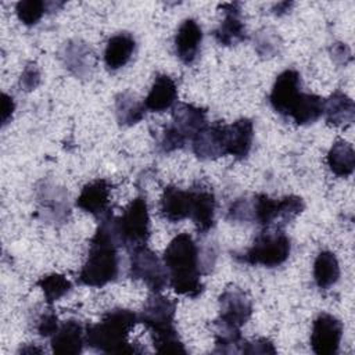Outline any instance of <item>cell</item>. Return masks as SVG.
I'll list each match as a JSON object with an SVG mask.
<instances>
[{"label":"cell","instance_id":"1","mask_svg":"<svg viewBox=\"0 0 355 355\" xmlns=\"http://www.w3.org/2000/svg\"><path fill=\"white\" fill-rule=\"evenodd\" d=\"M118 236L115 218L107 212L101 216L89 244L87 258L78 275V283L89 287H103L114 282L119 272Z\"/></svg>","mask_w":355,"mask_h":355},{"label":"cell","instance_id":"2","mask_svg":"<svg viewBox=\"0 0 355 355\" xmlns=\"http://www.w3.org/2000/svg\"><path fill=\"white\" fill-rule=\"evenodd\" d=\"M162 259L169 284L175 293L190 298H197L202 293L198 248L190 234L180 233L175 236L165 248Z\"/></svg>","mask_w":355,"mask_h":355},{"label":"cell","instance_id":"3","mask_svg":"<svg viewBox=\"0 0 355 355\" xmlns=\"http://www.w3.org/2000/svg\"><path fill=\"white\" fill-rule=\"evenodd\" d=\"M139 322L133 311L115 308L103 315L101 320L86 326V344L105 354H135L140 349L128 341V336Z\"/></svg>","mask_w":355,"mask_h":355},{"label":"cell","instance_id":"4","mask_svg":"<svg viewBox=\"0 0 355 355\" xmlns=\"http://www.w3.org/2000/svg\"><path fill=\"white\" fill-rule=\"evenodd\" d=\"M175 312L176 302L159 293H153L140 315L141 322L151 334L153 345L157 352L162 354H186V348L178 336L175 329Z\"/></svg>","mask_w":355,"mask_h":355},{"label":"cell","instance_id":"5","mask_svg":"<svg viewBox=\"0 0 355 355\" xmlns=\"http://www.w3.org/2000/svg\"><path fill=\"white\" fill-rule=\"evenodd\" d=\"M115 230L119 244L128 250L147 244L150 237V215L143 196L132 200L123 214L115 218Z\"/></svg>","mask_w":355,"mask_h":355},{"label":"cell","instance_id":"6","mask_svg":"<svg viewBox=\"0 0 355 355\" xmlns=\"http://www.w3.org/2000/svg\"><path fill=\"white\" fill-rule=\"evenodd\" d=\"M305 208L304 200L298 196H286L280 200H273L266 194H257L251 205L252 219L263 227L283 226L297 218Z\"/></svg>","mask_w":355,"mask_h":355},{"label":"cell","instance_id":"7","mask_svg":"<svg viewBox=\"0 0 355 355\" xmlns=\"http://www.w3.org/2000/svg\"><path fill=\"white\" fill-rule=\"evenodd\" d=\"M290 251V239L283 232H262L257 236L252 245L237 259L250 265L275 268L287 261Z\"/></svg>","mask_w":355,"mask_h":355},{"label":"cell","instance_id":"8","mask_svg":"<svg viewBox=\"0 0 355 355\" xmlns=\"http://www.w3.org/2000/svg\"><path fill=\"white\" fill-rule=\"evenodd\" d=\"M130 251L129 275L135 280H141L153 293H161L168 284V272L165 265L147 245L135 247Z\"/></svg>","mask_w":355,"mask_h":355},{"label":"cell","instance_id":"9","mask_svg":"<svg viewBox=\"0 0 355 355\" xmlns=\"http://www.w3.org/2000/svg\"><path fill=\"white\" fill-rule=\"evenodd\" d=\"M252 313V302L247 293L237 286L226 287L219 295V316L216 324L240 330Z\"/></svg>","mask_w":355,"mask_h":355},{"label":"cell","instance_id":"10","mask_svg":"<svg viewBox=\"0 0 355 355\" xmlns=\"http://www.w3.org/2000/svg\"><path fill=\"white\" fill-rule=\"evenodd\" d=\"M343 337V323L330 313H320L312 324L311 345L318 355H334Z\"/></svg>","mask_w":355,"mask_h":355},{"label":"cell","instance_id":"11","mask_svg":"<svg viewBox=\"0 0 355 355\" xmlns=\"http://www.w3.org/2000/svg\"><path fill=\"white\" fill-rule=\"evenodd\" d=\"M301 93L300 72L295 69H286L277 75L269 94V101L276 112L288 116Z\"/></svg>","mask_w":355,"mask_h":355},{"label":"cell","instance_id":"12","mask_svg":"<svg viewBox=\"0 0 355 355\" xmlns=\"http://www.w3.org/2000/svg\"><path fill=\"white\" fill-rule=\"evenodd\" d=\"M191 148L200 159H216L227 155L225 140V123L207 125L191 139Z\"/></svg>","mask_w":355,"mask_h":355},{"label":"cell","instance_id":"13","mask_svg":"<svg viewBox=\"0 0 355 355\" xmlns=\"http://www.w3.org/2000/svg\"><path fill=\"white\" fill-rule=\"evenodd\" d=\"M86 344V327L76 319L62 322L51 336V349L61 355H78Z\"/></svg>","mask_w":355,"mask_h":355},{"label":"cell","instance_id":"14","mask_svg":"<svg viewBox=\"0 0 355 355\" xmlns=\"http://www.w3.org/2000/svg\"><path fill=\"white\" fill-rule=\"evenodd\" d=\"M191 207H190V219L194 222L198 233L205 234L214 226V215H215V196L212 190L197 186L190 190Z\"/></svg>","mask_w":355,"mask_h":355},{"label":"cell","instance_id":"15","mask_svg":"<svg viewBox=\"0 0 355 355\" xmlns=\"http://www.w3.org/2000/svg\"><path fill=\"white\" fill-rule=\"evenodd\" d=\"M171 125L186 139L190 140L204 129L207 123V111L187 103H178L172 111Z\"/></svg>","mask_w":355,"mask_h":355},{"label":"cell","instance_id":"16","mask_svg":"<svg viewBox=\"0 0 355 355\" xmlns=\"http://www.w3.org/2000/svg\"><path fill=\"white\" fill-rule=\"evenodd\" d=\"M254 123L248 118H240L230 125H225L226 153L237 159H244L252 146Z\"/></svg>","mask_w":355,"mask_h":355},{"label":"cell","instance_id":"17","mask_svg":"<svg viewBox=\"0 0 355 355\" xmlns=\"http://www.w3.org/2000/svg\"><path fill=\"white\" fill-rule=\"evenodd\" d=\"M201 40L202 31L200 25L191 18L184 19L180 24L175 36V51L183 64L189 65L196 61L200 51Z\"/></svg>","mask_w":355,"mask_h":355},{"label":"cell","instance_id":"18","mask_svg":"<svg viewBox=\"0 0 355 355\" xmlns=\"http://www.w3.org/2000/svg\"><path fill=\"white\" fill-rule=\"evenodd\" d=\"M225 18L220 25L214 31L216 42L222 46H234L247 39L245 26L240 19V8L237 3H227L220 6Z\"/></svg>","mask_w":355,"mask_h":355},{"label":"cell","instance_id":"19","mask_svg":"<svg viewBox=\"0 0 355 355\" xmlns=\"http://www.w3.org/2000/svg\"><path fill=\"white\" fill-rule=\"evenodd\" d=\"M108 202H110V184L105 179H97L83 186L76 200V205L80 209L97 218L98 216L101 218L103 215L107 214Z\"/></svg>","mask_w":355,"mask_h":355},{"label":"cell","instance_id":"20","mask_svg":"<svg viewBox=\"0 0 355 355\" xmlns=\"http://www.w3.org/2000/svg\"><path fill=\"white\" fill-rule=\"evenodd\" d=\"M190 207L191 197L189 190L186 191L176 186H166L164 189L159 202V215L164 219L176 223L190 218Z\"/></svg>","mask_w":355,"mask_h":355},{"label":"cell","instance_id":"21","mask_svg":"<svg viewBox=\"0 0 355 355\" xmlns=\"http://www.w3.org/2000/svg\"><path fill=\"white\" fill-rule=\"evenodd\" d=\"M178 98V87L168 75H157L154 83L146 97L144 107L151 112H164L169 110Z\"/></svg>","mask_w":355,"mask_h":355},{"label":"cell","instance_id":"22","mask_svg":"<svg viewBox=\"0 0 355 355\" xmlns=\"http://www.w3.org/2000/svg\"><path fill=\"white\" fill-rule=\"evenodd\" d=\"M135 47V37L128 32H121L111 36L104 50V62L107 68L111 71H116L125 67L132 58Z\"/></svg>","mask_w":355,"mask_h":355},{"label":"cell","instance_id":"23","mask_svg":"<svg viewBox=\"0 0 355 355\" xmlns=\"http://www.w3.org/2000/svg\"><path fill=\"white\" fill-rule=\"evenodd\" d=\"M323 114L329 125L347 126L354 122L355 105L351 97H348L344 92L336 90L327 100L323 101Z\"/></svg>","mask_w":355,"mask_h":355},{"label":"cell","instance_id":"24","mask_svg":"<svg viewBox=\"0 0 355 355\" xmlns=\"http://www.w3.org/2000/svg\"><path fill=\"white\" fill-rule=\"evenodd\" d=\"M327 165L336 176H349L355 168V151L352 146L341 139L336 140L327 153Z\"/></svg>","mask_w":355,"mask_h":355},{"label":"cell","instance_id":"25","mask_svg":"<svg viewBox=\"0 0 355 355\" xmlns=\"http://www.w3.org/2000/svg\"><path fill=\"white\" fill-rule=\"evenodd\" d=\"M323 98L311 93H301L288 116L297 125H309L323 115Z\"/></svg>","mask_w":355,"mask_h":355},{"label":"cell","instance_id":"26","mask_svg":"<svg viewBox=\"0 0 355 355\" xmlns=\"http://www.w3.org/2000/svg\"><path fill=\"white\" fill-rule=\"evenodd\" d=\"M115 114L118 123L132 126L144 118L146 107L130 92H122L115 97Z\"/></svg>","mask_w":355,"mask_h":355},{"label":"cell","instance_id":"27","mask_svg":"<svg viewBox=\"0 0 355 355\" xmlns=\"http://www.w3.org/2000/svg\"><path fill=\"white\" fill-rule=\"evenodd\" d=\"M340 277V266L336 255L330 251L318 254L313 262V279L319 288H329L337 283Z\"/></svg>","mask_w":355,"mask_h":355},{"label":"cell","instance_id":"28","mask_svg":"<svg viewBox=\"0 0 355 355\" xmlns=\"http://www.w3.org/2000/svg\"><path fill=\"white\" fill-rule=\"evenodd\" d=\"M93 53L86 43L71 42L65 46L64 60L65 65L75 75H83L92 65Z\"/></svg>","mask_w":355,"mask_h":355},{"label":"cell","instance_id":"29","mask_svg":"<svg viewBox=\"0 0 355 355\" xmlns=\"http://www.w3.org/2000/svg\"><path fill=\"white\" fill-rule=\"evenodd\" d=\"M36 284L42 288V291L44 294V300L49 305H51L53 302L62 298L72 288L71 282L65 276L58 275V273L46 275V276L40 277Z\"/></svg>","mask_w":355,"mask_h":355},{"label":"cell","instance_id":"30","mask_svg":"<svg viewBox=\"0 0 355 355\" xmlns=\"http://www.w3.org/2000/svg\"><path fill=\"white\" fill-rule=\"evenodd\" d=\"M47 6L44 1L40 0H22L18 1L15 6V12L18 19L26 25V26H32L35 24H37L40 21V18L43 17L44 11H46Z\"/></svg>","mask_w":355,"mask_h":355},{"label":"cell","instance_id":"31","mask_svg":"<svg viewBox=\"0 0 355 355\" xmlns=\"http://www.w3.org/2000/svg\"><path fill=\"white\" fill-rule=\"evenodd\" d=\"M186 139L169 123L165 126L162 135H161V140H159V148L164 153H171L179 148H183L186 144Z\"/></svg>","mask_w":355,"mask_h":355},{"label":"cell","instance_id":"32","mask_svg":"<svg viewBox=\"0 0 355 355\" xmlns=\"http://www.w3.org/2000/svg\"><path fill=\"white\" fill-rule=\"evenodd\" d=\"M39 83H40V71L36 64L31 62L24 68V71L21 73L19 87L25 92H31V90L36 89Z\"/></svg>","mask_w":355,"mask_h":355},{"label":"cell","instance_id":"33","mask_svg":"<svg viewBox=\"0 0 355 355\" xmlns=\"http://www.w3.org/2000/svg\"><path fill=\"white\" fill-rule=\"evenodd\" d=\"M58 326H60V323L57 320V315L51 309H49V311L43 312L42 316L39 318L36 329L42 337H51L57 331Z\"/></svg>","mask_w":355,"mask_h":355},{"label":"cell","instance_id":"34","mask_svg":"<svg viewBox=\"0 0 355 355\" xmlns=\"http://www.w3.org/2000/svg\"><path fill=\"white\" fill-rule=\"evenodd\" d=\"M241 354H276V349L273 343L268 338H257L255 341L244 340Z\"/></svg>","mask_w":355,"mask_h":355},{"label":"cell","instance_id":"35","mask_svg":"<svg viewBox=\"0 0 355 355\" xmlns=\"http://www.w3.org/2000/svg\"><path fill=\"white\" fill-rule=\"evenodd\" d=\"M261 47H265V50L262 51V55H273L277 51V37L273 36L272 33H262L259 36V40L257 42V50H259Z\"/></svg>","mask_w":355,"mask_h":355},{"label":"cell","instance_id":"36","mask_svg":"<svg viewBox=\"0 0 355 355\" xmlns=\"http://www.w3.org/2000/svg\"><path fill=\"white\" fill-rule=\"evenodd\" d=\"M14 108H15V104H14L12 97L3 93L1 94V122H3V125L8 123V121L12 116Z\"/></svg>","mask_w":355,"mask_h":355},{"label":"cell","instance_id":"37","mask_svg":"<svg viewBox=\"0 0 355 355\" xmlns=\"http://www.w3.org/2000/svg\"><path fill=\"white\" fill-rule=\"evenodd\" d=\"M331 57L340 64H347L351 60V51L345 44L336 43L331 47Z\"/></svg>","mask_w":355,"mask_h":355}]
</instances>
